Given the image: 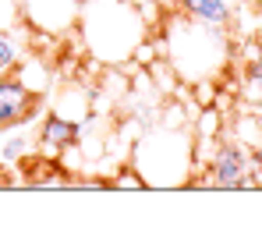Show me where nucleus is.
I'll list each match as a JSON object with an SVG mask.
<instances>
[{
	"label": "nucleus",
	"mask_w": 262,
	"mask_h": 248,
	"mask_svg": "<svg viewBox=\"0 0 262 248\" xmlns=\"http://www.w3.org/2000/svg\"><path fill=\"white\" fill-rule=\"evenodd\" d=\"M75 32L99 68H124L135 46L149 36V25L131 0H85Z\"/></svg>",
	"instance_id": "nucleus-1"
},
{
	"label": "nucleus",
	"mask_w": 262,
	"mask_h": 248,
	"mask_svg": "<svg viewBox=\"0 0 262 248\" xmlns=\"http://www.w3.org/2000/svg\"><path fill=\"white\" fill-rule=\"evenodd\" d=\"M163 60L174 68V75L181 82L195 85L213 78L230 68V32H220L209 29L202 22H191L184 18L181 11L163 14Z\"/></svg>",
	"instance_id": "nucleus-2"
},
{
	"label": "nucleus",
	"mask_w": 262,
	"mask_h": 248,
	"mask_svg": "<svg viewBox=\"0 0 262 248\" xmlns=\"http://www.w3.org/2000/svg\"><path fill=\"white\" fill-rule=\"evenodd\" d=\"M128 163L145 177V188H184V181L195 174V135L163 121L142 128Z\"/></svg>",
	"instance_id": "nucleus-3"
},
{
	"label": "nucleus",
	"mask_w": 262,
	"mask_h": 248,
	"mask_svg": "<svg viewBox=\"0 0 262 248\" xmlns=\"http://www.w3.org/2000/svg\"><path fill=\"white\" fill-rule=\"evenodd\" d=\"M195 174H206V177H188L184 188H220V192L255 188L252 184V149L245 142L230 138L227 131L209 146V160Z\"/></svg>",
	"instance_id": "nucleus-4"
},
{
	"label": "nucleus",
	"mask_w": 262,
	"mask_h": 248,
	"mask_svg": "<svg viewBox=\"0 0 262 248\" xmlns=\"http://www.w3.org/2000/svg\"><path fill=\"white\" fill-rule=\"evenodd\" d=\"M43 99L46 96L32 92L14 71H4L0 75V131L32 124L39 117V110H43Z\"/></svg>",
	"instance_id": "nucleus-5"
},
{
	"label": "nucleus",
	"mask_w": 262,
	"mask_h": 248,
	"mask_svg": "<svg viewBox=\"0 0 262 248\" xmlns=\"http://www.w3.org/2000/svg\"><path fill=\"white\" fill-rule=\"evenodd\" d=\"M78 11H82V0H21L25 29L43 32V36H53V39L75 32Z\"/></svg>",
	"instance_id": "nucleus-6"
},
{
	"label": "nucleus",
	"mask_w": 262,
	"mask_h": 248,
	"mask_svg": "<svg viewBox=\"0 0 262 248\" xmlns=\"http://www.w3.org/2000/svg\"><path fill=\"white\" fill-rule=\"evenodd\" d=\"M177 11L191 22H202L209 29L230 32L241 11V0H177Z\"/></svg>",
	"instance_id": "nucleus-7"
},
{
	"label": "nucleus",
	"mask_w": 262,
	"mask_h": 248,
	"mask_svg": "<svg viewBox=\"0 0 262 248\" xmlns=\"http://www.w3.org/2000/svg\"><path fill=\"white\" fill-rule=\"evenodd\" d=\"M57 92H53V99H50V107L46 110H53V114H60V117H68V121L82 124L96 110V92H92V85H82V82H60L53 85Z\"/></svg>",
	"instance_id": "nucleus-8"
},
{
	"label": "nucleus",
	"mask_w": 262,
	"mask_h": 248,
	"mask_svg": "<svg viewBox=\"0 0 262 248\" xmlns=\"http://www.w3.org/2000/svg\"><path fill=\"white\" fill-rule=\"evenodd\" d=\"M71 142H78V124L53 114V110H46L39 128H36V149L43 156H50V160H57V153L64 146H71Z\"/></svg>",
	"instance_id": "nucleus-9"
},
{
	"label": "nucleus",
	"mask_w": 262,
	"mask_h": 248,
	"mask_svg": "<svg viewBox=\"0 0 262 248\" xmlns=\"http://www.w3.org/2000/svg\"><path fill=\"white\" fill-rule=\"evenodd\" d=\"M29 153H36V135H25L21 128H11L7 138H4V146H0V163L14 167L21 156H29Z\"/></svg>",
	"instance_id": "nucleus-10"
},
{
	"label": "nucleus",
	"mask_w": 262,
	"mask_h": 248,
	"mask_svg": "<svg viewBox=\"0 0 262 248\" xmlns=\"http://www.w3.org/2000/svg\"><path fill=\"white\" fill-rule=\"evenodd\" d=\"M245 85H262V39L252 43L245 53Z\"/></svg>",
	"instance_id": "nucleus-11"
},
{
	"label": "nucleus",
	"mask_w": 262,
	"mask_h": 248,
	"mask_svg": "<svg viewBox=\"0 0 262 248\" xmlns=\"http://www.w3.org/2000/svg\"><path fill=\"white\" fill-rule=\"evenodd\" d=\"M21 25H25L21 4L18 0H0V32H18Z\"/></svg>",
	"instance_id": "nucleus-12"
},
{
	"label": "nucleus",
	"mask_w": 262,
	"mask_h": 248,
	"mask_svg": "<svg viewBox=\"0 0 262 248\" xmlns=\"http://www.w3.org/2000/svg\"><path fill=\"white\" fill-rule=\"evenodd\" d=\"M110 188H138V192H145V177H142L131 163H124L114 177H110Z\"/></svg>",
	"instance_id": "nucleus-13"
},
{
	"label": "nucleus",
	"mask_w": 262,
	"mask_h": 248,
	"mask_svg": "<svg viewBox=\"0 0 262 248\" xmlns=\"http://www.w3.org/2000/svg\"><path fill=\"white\" fill-rule=\"evenodd\" d=\"M252 184L262 188V138H259V146L252 149Z\"/></svg>",
	"instance_id": "nucleus-14"
},
{
	"label": "nucleus",
	"mask_w": 262,
	"mask_h": 248,
	"mask_svg": "<svg viewBox=\"0 0 262 248\" xmlns=\"http://www.w3.org/2000/svg\"><path fill=\"white\" fill-rule=\"evenodd\" d=\"M4 184H11V177H4V167H0V188H4Z\"/></svg>",
	"instance_id": "nucleus-15"
},
{
	"label": "nucleus",
	"mask_w": 262,
	"mask_h": 248,
	"mask_svg": "<svg viewBox=\"0 0 262 248\" xmlns=\"http://www.w3.org/2000/svg\"><path fill=\"white\" fill-rule=\"evenodd\" d=\"M0 75H4V68H0Z\"/></svg>",
	"instance_id": "nucleus-16"
},
{
	"label": "nucleus",
	"mask_w": 262,
	"mask_h": 248,
	"mask_svg": "<svg viewBox=\"0 0 262 248\" xmlns=\"http://www.w3.org/2000/svg\"><path fill=\"white\" fill-rule=\"evenodd\" d=\"M18 4H21V0H18Z\"/></svg>",
	"instance_id": "nucleus-17"
}]
</instances>
